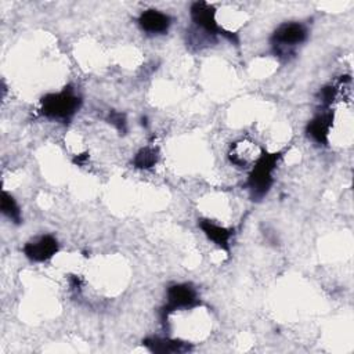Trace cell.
I'll return each instance as SVG.
<instances>
[{"label":"cell","mask_w":354,"mask_h":354,"mask_svg":"<svg viewBox=\"0 0 354 354\" xmlns=\"http://www.w3.org/2000/svg\"><path fill=\"white\" fill-rule=\"evenodd\" d=\"M1 212L4 216H7L10 220H12L15 224L21 223V210L19 206L17 205L15 199L7 194L3 192L1 194Z\"/></svg>","instance_id":"cell-12"},{"label":"cell","mask_w":354,"mask_h":354,"mask_svg":"<svg viewBox=\"0 0 354 354\" xmlns=\"http://www.w3.org/2000/svg\"><path fill=\"white\" fill-rule=\"evenodd\" d=\"M170 24V17L159 10H145L138 17V25L141 29L152 35H162L167 32Z\"/></svg>","instance_id":"cell-8"},{"label":"cell","mask_w":354,"mask_h":354,"mask_svg":"<svg viewBox=\"0 0 354 354\" xmlns=\"http://www.w3.org/2000/svg\"><path fill=\"white\" fill-rule=\"evenodd\" d=\"M281 159V152H261L248 177L246 185L250 191L253 201L261 199L271 188L274 183L272 173Z\"/></svg>","instance_id":"cell-1"},{"label":"cell","mask_w":354,"mask_h":354,"mask_svg":"<svg viewBox=\"0 0 354 354\" xmlns=\"http://www.w3.org/2000/svg\"><path fill=\"white\" fill-rule=\"evenodd\" d=\"M80 106V98L72 88H64L59 93H51L41 98L40 112L48 119L68 122L77 112Z\"/></svg>","instance_id":"cell-2"},{"label":"cell","mask_w":354,"mask_h":354,"mask_svg":"<svg viewBox=\"0 0 354 354\" xmlns=\"http://www.w3.org/2000/svg\"><path fill=\"white\" fill-rule=\"evenodd\" d=\"M159 160V151L155 147H145L142 149H140L134 159H133V165L138 169H149L152 166L156 165V162Z\"/></svg>","instance_id":"cell-11"},{"label":"cell","mask_w":354,"mask_h":354,"mask_svg":"<svg viewBox=\"0 0 354 354\" xmlns=\"http://www.w3.org/2000/svg\"><path fill=\"white\" fill-rule=\"evenodd\" d=\"M142 344L151 350L152 353L159 354H169V353H185L189 351L192 347L181 340L173 339H163V337H147L142 340Z\"/></svg>","instance_id":"cell-10"},{"label":"cell","mask_w":354,"mask_h":354,"mask_svg":"<svg viewBox=\"0 0 354 354\" xmlns=\"http://www.w3.org/2000/svg\"><path fill=\"white\" fill-rule=\"evenodd\" d=\"M191 18L194 21V24L196 26H199L201 29H203L206 33L209 35H223L224 37H227L228 40L238 43V39L235 37L234 33L225 32L223 28H220V25L217 24L214 15H216V10L212 4L206 3V1H196L191 6Z\"/></svg>","instance_id":"cell-5"},{"label":"cell","mask_w":354,"mask_h":354,"mask_svg":"<svg viewBox=\"0 0 354 354\" xmlns=\"http://www.w3.org/2000/svg\"><path fill=\"white\" fill-rule=\"evenodd\" d=\"M58 252V242L51 235H41L24 246V253L32 261L50 260Z\"/></svg>","instance_id":"cell-6"},{"label":"cell","mask_w":354,"mask_h":354,"mask_svg":"<svg viewBox=\"0 0 354 354\" xmlns=\"http://www.w3.org/2000/svg\"><path fill=\"white\" fill-rule=\"evenodd\" d=\"M199 304L196 290L189 283H176L167 289V301L162 307V321L165 322L167 317L181 308H192Z\"/></svg>","instance_id":"cell-4"},{"label":"cell","mask_w":354,"mask_h":354,"mask_svg":"<svg viewBox=\"0 0 354 354\" xmlns=\"http://www.w3.org/2000/svg\"><path fill=\"white\" fill-rule=\"evenodd\" d=\"M307 28L299 22L281 24L272 33L271 43L278 55H288L297 44L307 39Z\"/></svg>","instance_id":"cell-3"},{"label":"cell","mask_w":354,"mask_h":354,"mask_svg":"<svg viewBox=\"0 0 354 354\" xmlns=\"http://www.w3.org/2000/svg\"><path fill=\"white\" fill-rule=\"evenodd\" d=\"M109 123L112 124V126H115V129L119 131V133H122V134H124L126 133V118H124V115L122 113V112H118V111H111L109 112Z\"/></svg>","instance_id":"cell-13"},{"label":"cell","mask_w":354,"mask_h":354,"mask_svg":"<svg viewBox=\"0 0 354 354\" xmlns=\"http://www.w3.org/2000/svg\"><path fill=\"white\" fill-rule=\"evenodd\" d=\"M332 122H333V112L329 109H325V111L317 113L308 122V124L306 127V133L314 142L326 145L329 130L332 127Z\"/></svg>","instance_id":"cell-7"},{"label":"cell","mask_w":354,"mask_h":354,"mask_svg":"<svg viewBox=\"0 0 354 354\" xmlns=\"http://www.w3.org/2000/svg\"><path fill=\"white\" fill-rule=\"evenodd\" d=\"M199 227L201 230L205 232V235L212 241L214 242L218 248L224 249V250H230V239L232 236V230L230 228H225L223 225H218L210 220H206V218H202L199 220Z\"/></svg>","instance_id":"cell-9"}]
</instances>
